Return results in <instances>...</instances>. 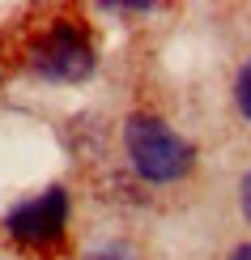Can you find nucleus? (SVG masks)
Segmentation results:
<instances>
[{
    "label": "nucleus",
    "instance_id": "obj_1",
    "mask_svg": "<svg viewBox=\"0 0 251 260\" xmlns=\"http://www.w3.org/2000/svg\"><path fill=\"white\" fill-rule=\"evenodd\" d=\"M124 149L136 175L149 183H174L192 171V145L158 115H132L124 124Z\"/></svg>",
    "mask_w": 251,
    "mask_h": 260
},
{
    "label": "nucleus",
    "instance_id": "obj_2",
    "mask_svg": "<svg viewBox=\"0 0 251 260\" xmlns=\"http://www.w3.org/2000/svg\"><path fill=\"white\" fill-rule=\"evenodd\" d=\"M30 64L43 81H81L94 73V47L77 26H51L34 43Z\"/></svg>",
    "mask_w": 251,
    "mask_h": 260
},
{
    "label": "nucleus",
    "instance_id": "obj_3",
    "mask_svg": "<svg viewBox=\"0 0 251 260\" xmlns=\"http://www.w3.org/2000/svg\"><path fill=\"white\" fill-rule=\"evenodd\" d=\"M64 222H68V192L64 188H47V192H39V197L13 205L9 218H5V226H9L13 239L34 243V247L56 243L64 235Z\"/></svg>",
    "mask_w": 251,
    "mask_h": 260
},
{
    "label": "nucleus",
    "instance_id": "obj_4",
    "mask_svg": "<svg viewBox=\"0 0 251 260\" xmlns=\"http://www.w3.org/2000/svg\"><path fill=\"white\" fill-rule=\"evenodd\" d=\"M234 99H238V111H243L247 124H251V60L238 69V77H234Z\"/></svg>",
    "mask_w": 251,
    "mask_h": 260
},
{
    "label": "nucleus",
    "instance_id": "obj_5",
    "mask_svg": "<svg viewBox=\"0 0 251 260\" xmlns=\"http://www.w3.org/2000/svg\"><path fill=\"white\" fill-rule=\"evenodd\" d=\"M85 260H136V256L128 252L124 243H106V247H94V252L85 256Z\"/></svg>",
    "mask_w": 251,
    "mask_h": 260
},
{
    "label": "nucleus",
    "instance_id": "obj_6",
    "mask_svg": "<svg viewBox=\"0 0 251 260\" xmlns=\"http://www.w3.org/2000/svg\"><path fill=\"white\" fill-rule=\"evenodd\" d=\"M243 213H247V222H251V171L243 175Z\"/></svg>",
    "mask_w": 251,
    "mask_h": 260
},
{
    "label": "nucleus",
    "instance_id": "obj_7",
    "mask_svg": "<svg viewBox=\"0 0 251 260\" xmlns=\"http://www.w3.org/2000/svg\"><path fill=\"white\" fill-rule=\"evenodd\" d=\"M230 260H251V243H243V247H234V252H230Z\"/></svg>",
    "mask_w": 251,
    "mask_h": 260
}]
</instances>
